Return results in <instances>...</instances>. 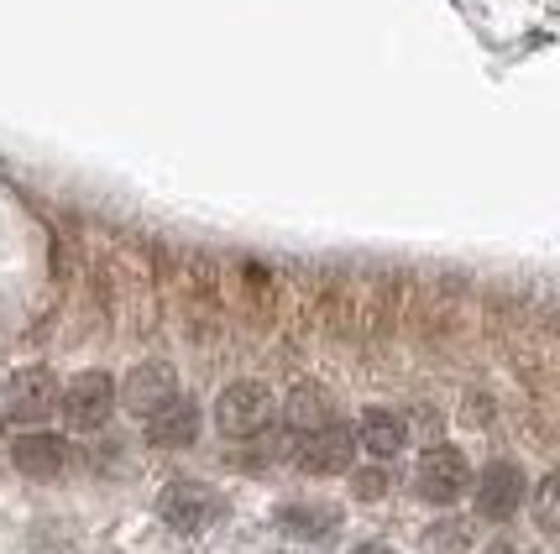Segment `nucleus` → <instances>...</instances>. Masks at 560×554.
Returning a JSON list of instances; mask_svg holds the SVG:
<instances>
[{"mask_svg": "<svg viewBox=\"0 0 560 554\" xmlns=\"http://www.w3.org/2000/svg\"><path fill=\"white\" fill-rule=\"evenodd\" d=\"M278 529H289L293 539H325V533L336 529V507H325V503L283 507V512H278Z\"/></svg>", "mask_w": 560, "mask_h": 554, "instance_id": "ddd939ff", "label": "nucleus"}, {"mask_svg": "<svg viewBox=\"0 0 560 554\" xmlns=\"http://www.w3.org/2000/svg\"><path fill=\"white\" fill-rule=\"evenodd\" d=\"M351 456H357L351 429L325 424V429L304 434V445L293 450V465H299V471H310V476H336V471H351Z\"/></svg>", "mask_w": 560, "mask_h": 554, "instance_id": "0eeeda50", "label": "nucleus"}, {"mask_svg": "<svg viewBox=\"0 0 560 554\" xmlns=\"http://www.w3.org/2000/svg\"><path fill=\"white\" fill-rule=\"evenodd\" d=\"M524 492H529V486H524V471H518L513 460H492L488 471L477 476V512L492 518V523H498V518H513L518 503H524Z\"/></svg>", "mask_w": 560, "mask_h": 554, "instance_id": "6e6552de", "label": "nucleus"}, {"mask_svg": "<svg viewBox=\"0 0 560 554\" xmlns=\"http://www.w3.org/2000/svg\"><path fill=\"white\" fill-rule=\"evenodd\" d=\"M215 492L199 482H168L163 486V497H158V518L178 533H199L210 518H215Z\"/></svg>", "mask_w": 560, "mask_h": 554, "instance_id": "423d86ee", "label": "nucleus"}, {"mask_svg": "<svg viewBox=\"0 0 560 554\" xmlns=\"http://www.w3.org/2000/svg\"><path fill=\"white\" fill-rule=\"evenodd\" d=\"M58 409H63V424L79 434L105 429V419L116 413V377H110V372H79V377L58 392Z\"/></svg>", "mask_w": 560, "mask_h": 554, "instance_id": "f03ea898", "label": "nucleus"}, {"mask_svg": "<svg viewBox=\"0 0 560 554\" xmlns=\"http://www.w3.org/2000/svg\"><path fill=\"white\" fill-rule=\"evenodd\" d=\"M173 392H178V377H173V366H168V362H142V366H131V372H126V382L116 387V403H121L126 413L147 419V413L163 409Z\"/></svg>", "mask_w": 560, "mask_h": 554, "instance_id": "39448f33", "label": "nucleus"}, {"mask_svg": "<svg viewBox=\"0 0 560 554\" xmlns=\"http://www.w3.org/2000/svg\"><path fill=\"white\" fill-rule=\"evenodd\" d=\"M58 409V377L48 366H26L11 382L0 387V419H16V424H43Z\"/></svg>", "mask_w": 560, "mask_h": 554, "instance_id": "7ed1b4c3", "label": "nucleus"}, {"mask_svg": "<svg viewBox=\"0 0 560 554\" xmlns=\"http://www.w3.org/2000/svg\"><path fill=\"white\" fill-rule=\"evenodd\" d=\"M272 413H278V398L262 382H231L215 398V429L225 439H257L272 424Z\"/></svg>", "mask_w": 560, "mask_h": 554, "instance_id": "f257e3e1", "label": "nucleus"}, {"mask_svg": "<svg viewBox=\"0 0 560 554\" xmlns=\"http://www.w3.org/2000/svg\"><path fill=\"white\" fill-rule=\"evenodd\" d=\"M11 465H16L22 476H52V471L63 465V439H58V434H22V439L11 445Z\"/></svg>", "mask_w": 560, "mask_h": 554, "instance_id": "f8f14e48", "label": "nucleus"}, {"mask_svg": "<svg viewBox=\"0 0 560 554\" xmlns=\"http://www.w3.org/2000/svg\"><path fill=\"white\" fill-rule=\"evenodd\" d=\"M283 424L293 434H315L325 424H336V409H330V392L315 382H299L289 392V403H283Z\"/></svg>", "mask_w": 560, "mask_h": 554, "instance_id": "9b49d317", "label": "nucleus"}, {"mask_svg": "<svg viewBox=\"0 0 560 554\" xmlns=\"http://www.w3.org/2000/svg\"><path fill=\"white\" fill-rule=\"evenodd\" d=\"M351 486H357V497H362V503H372V497H383L388 476H383V471H351Z\"/></svg>", "mask_w": 560, "mask_h": 554, "instance_id": "4468645a", "label": "nucleus"}, {"mask_svg": "<svg viewBox=\"0 0 560 554\" xmlns=\"http://www.w3.org/2000/svg\"><path fill=\"white\" fill-rule=\"evenodd\" d=\"M415 486L424 503H456L466 486H471V465H466V456L456 450V445H430L424 456H419L415 465Z\"/></svg>", "mask_w": 560, "mask_h": 554, "instance_id": "20e7f679", "label": "nucleus"}, {"mask_svg": "<svg viewBox=\"0 0 560 554\" xmlns=\"http://www.w3.org/2000/svg\"><path fill=\"white\" fill-rule=\"evenodd\" d=\"M539 529L545 533L556 529V476H545V482H539Z\"/></svg>", "mask_w": 560, "mask_h": 554, "instance_id": "2eb2a0df", "label": "nucleus"}, {"mask_svg": "<svg viewBox=\"0 0 560 554\" xmlns=\"http://www.w3.org/2000/svg\"><path fill=\"white\" fill-rule=\"evenodd\" d=\"M357 445H362L366 456L393 460L404 445H409V424H404L398 413H388V409H366L362 424H357Z\"/></svg>", "mask_w": 560, "mask_h": 554, "instance_id": "9d476101", "label": "nucleus"}, {"mask_svg": "<svg viewBox=\"0 0 560 554\" xmlns=\"http://www.w3.org/2000/svg\"><path fill=\"white\" fill-rule=\"evenodd\" d=\"M147 439L152 445H163V450H178V445H195L199 439V403L195 398H184V392H173L168 403L158 413H147Z\"/></svg>", "mask_w": 560, "mask_h": 554, "instance_id": "1a4fd4ad", "label": "nucleus"}]
</instances>
